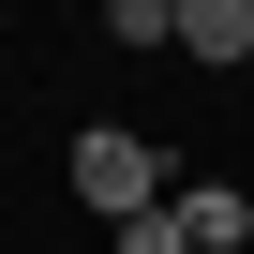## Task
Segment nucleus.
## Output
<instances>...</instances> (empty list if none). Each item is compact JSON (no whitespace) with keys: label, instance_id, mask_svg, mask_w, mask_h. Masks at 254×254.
<instances>
[{"label":"nucleus","instance_id":"obj_3","mask_svg":"<svg viewBox=\"0 0 254 254\" xmlns=\"http://www.w3.org/2000/svg\"><path fill=\"white\" fill-rule=\"evenodd\" d=\"M165 209H180V239H194V254H239V239H254V209H239L224 180H180Z\"/></svg>","mask_w":254,"mask_h":254},{"label":"nucleus","instance_id":"obj_2","mask_svg":"<svg viewBox=\"0 0 254 254\" xmlns=\"http://www.w3.org/2000/svg\"><path fill=\"white\" fill-rule=\"evenodd\" d=\"M180 60H254V0H180Z\"/></svg>","mask_w":254,"mask_h":254},{"label":"nucleus","instance_id":"obj_4","mask_svg":"<svg viewBox=\"0 0 254 254\" xmlns=\"http://www.w3.org/2000/svg\"><path fill=\"white\" fill-rule=\"evenodd\" d=\"M105 239H120V254H194V239H180V209H135V224H105Z\"/></svg>","mask_w":254,"mask_h":254},{"label":"nucleus","instance_id":"obj_1","mask_svg":"<svg viewBox=\"0 0 254 254\" xmlns=\"http://www.w3.org/2000/svg\"><path fill=\"white\" fill-rule=\"evenodd\" d=\"M60 165H75V194H90L105 224H135V209H165V194H180V165H165L150 135H120V120H90V135H75Z\"/></svg>","mask_w":254,"mask_h":254}]
</instances>
